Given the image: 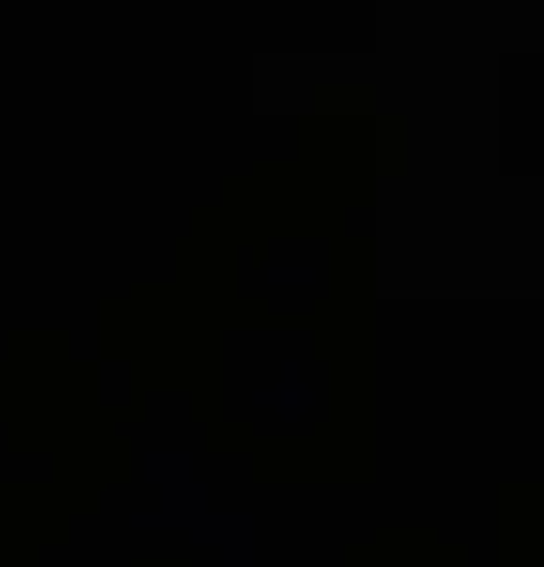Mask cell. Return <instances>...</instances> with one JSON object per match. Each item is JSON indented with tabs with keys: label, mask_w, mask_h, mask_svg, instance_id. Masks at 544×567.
Masks as SVG:
<instances>
[]
</instances>
